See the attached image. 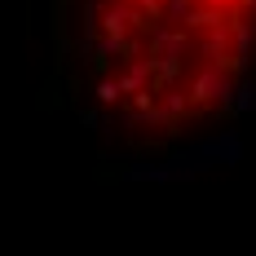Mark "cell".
I'll use <instances>...</instances> for the list:
<instances>
[{
	"instance_id": "cell-1",
	"label": "cell",
	"mask_w": 256,
	"mask_h": 256,
	"mask_svg": "<svg viewBox=\"0 0 256 256\" xmlns=\"http://www.w3.org/2000/svg\"><path fill=\"white\" fill-rule=\"evenodd\" d=\"M120 4H142V0H120ZM164 4H168V0H146V9H142V18H137V22H164V14H168V9H164ZM172 4H177V14H181V22L186 26H194V31H212V36H216V31H221V26L226 22H216V14H221V9H230L234 0H172Z\"/></svg>"
}]
</instances>
